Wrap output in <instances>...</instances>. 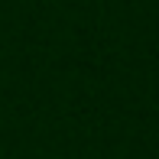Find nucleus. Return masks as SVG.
Instances as JSON below:
<instances>
[]
</instances>
